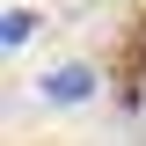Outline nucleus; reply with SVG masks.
I'll return each mask as SVG.
<instances>
[{
  "instance_id": "f257e3e1",
  "label": "nucleus",
  "mask_w": 146,
  "mask_h": 146,
  "mask_svg": "<svg viewBox=\"0 0 146 146\" xmlns=\"http://www.w3.org/2000/svg\"><path fill=\"white\" fill-rule=\"evenodd\" d=\"M88 88H95V80H88V66H58L51 80H44V95H51V102H80Z\"/></svg>"
},
{
  "instance_id": "f03ea898",
  "label": "nucleus",
  "mask_w": 146,
  "mask_h": 146,
  "mask_svg": "<svg viewBox=\"0 0 146 146\" xmlns=\"http://www.w3.org/2000/svg\"><path fill=\"white\" fill-rule=\"evenodd\" d=\"M29 29H36V15H22V7L0 22V36H7V44H29Z\"/></svg>"
}]
</instances>
